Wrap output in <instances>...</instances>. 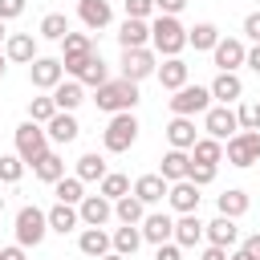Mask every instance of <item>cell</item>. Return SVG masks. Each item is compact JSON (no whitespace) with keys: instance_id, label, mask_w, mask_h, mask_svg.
<instances>
[{"instance_id":"obj_26","label":"cell","mask_w":260,"mask_h":260,"mask_svg":"<svg viewBox=\"0 0 260 260\" xmlns=\"http://www.w3.org/2000/svg\"><path fill=\"white\" fill-rule=\"evenodd\" d=\"M110 240H114V252H118V256H134V252L142 248V228H138V223H122Z\"/></svg>"},{"instance_id":"obj_53","label":"cell","mask_w":260,"mask_h":260,"mask_svg":"<svg viewBox=\"0 0 260 260\" xmlns=\"http://www.w3.org/2000/svg\"><path fill=\"white\" fill-rule=\"evenodd\" d=\"M244 65H248L252 73H260V45H256V49H248V61H244Z\"/></svg>"},{"instance_id":"obj_33","label":"cell","mask_w":260,"mask_h":260,"mask_svg":"<svg viewBox=\"0 0 260 260\" xmlns=\"http://www.w3.org/2000/svg\"><path fill=\"white\" fill-rule=\"evenodd\" d=\"M215 203H219V215H228V219H240V215L248 211V195H244L240 187H228Z\"/></svg>"},{"instance_id":"obj_20","label":"cell","mask_w":260,"mask_h":260,"mask_svg":"<svg viewBox=\"0 0 260 260\" xmlns=\"http://www.w3.org/2000/svg\"><path fill=\"white\" fill-rule=\"evenodd\" d=\"M203 236H207L215 248H232V244L240 240V228H236V219H228V215H215V219L203 228Z\"/></svg>"},{"instance_id":"obj_3","label":"cell","mask_w":260,"mask_h":260,"mask_svg":"<svg viewBox=\"0 0 260 260\" xmlns=\"http://www.w3.org/2000/svg\"><path fill=\"white\" fill-rule=\"evenodd\" d=\"M49 232V211H41L37 203H24L16 211V244L20 248H37Z\"/></svg>"},{"instance_id":"obj_38","label":"cell","mask_w":260,"mask_h":260,"mask_svg":"<svg viewBox=\"0 0 260 260\" xmlns=\"http://www.w3.org/2000/svg\"><path fill=\"white\" fill-rule=\"evenodd\" d=\"M187 45H195V49H215V45H219V28L203 20V24L187 28Z\"/></svg>"},{"instance_id":"obj_19","label":"cell","mask_w":260,"mask_h":260,"mask_svg":"<svg viewBox=\"0 0 260 260\" xmlns=\"http://www.w3.org/2000/svg\"><path fill=\"white\" fill-rule=\"evenodd\" d=\"M203 228H207V223H199V211L179 215V219H175V244H179V248H195V244L203 240Z\"/></svg>"},{"instance_id":"obj_14","label":"cell","mask_w":260,"mask_h":260,"mask_svg":"<svg viewBox=\"0 0 260 260\" xmlns=\"http://www.w3.org/2000/svg\"><path fill=\"white\" fill-rule=\"evenodd\" d=\"M142 240L154 244V248H158V244H171V240H175V219L162 215V211L146 215V219H142Z\"/></svg>"},{"instance_id":"obj_5","label":"cell","mask_w":260,"mask_h":260,"mask_svg":"<svg viewBox=\"0 0 260 260\" xmlns=\"http://www.w3.org/2000/svg\"><path fill=\"white\" fill-rule=\"evenodd\" d=\"M134 138H138V118L134 114H114L110 126H106V134H102V146L110 154H122V150L134 146Z\"/></svg>"},{"instance_id":"obj_40","label":"cell","mask_w":260,"mask_h":260,"mask_svg":"<svg viewBox=\"0 0 260 260\" xmlns=\"http://www.w3.org/2000/svg\"><path fill=\"white\" fill-rule=\"evenodd\" d=\"M98 195H106L110 203H118L122 195H130V179H126V175H106L102 187H98Z\"/></svg>"},{"instance_id":"obj_58","label":"cell","mask_w":260,"mask_h":260,"mask_svg":"<svg viewBox=\"0 0 260 260\" xmlns=\"http://www.w3.org/2000/svg\"><path fill=\"white\" fill-rule=\"evenodd\" d=\"M77 4H81V0H77Z\"/></svg>"},{"instance_id":"obj_9","label":"cell","mask_w":260,"mask_h":260,"mask_svg":"<svg viewBox=\"0 0 260 260\" xmlns=\"http://www.w3.org/2000/svg\"><path fill=\"white\" fill-rule=\"evenodd\" d=\"M158 65H154V53L150 49H122V77L126 81H142V77H150Z\"/></svg>"},{"instance_id":"obj_31","label":"cell","mask_w":260,"mask_h":260,"mask_svg":"<svg viewBox=\"0 0 260 260\" xmlns=\"http://www.w3.org/2000/svg\"><path fill=\"white\" fill-rule=\"evenodd\" d=\"M167 191H171V183H167L162 175H142V179L134 183V195H138L142 203H158Z\"/></svg>"},{"instance_id":"obj_17","label":"cell","mask_w":260,"mask_h":260,"mask_svg":"<svg viewBox=\"0 0 260 260\" xmlns=\"http://www.w3.org/2000/svg\"><path fill=\"white\" fill-rule=\"evenodd\" d=\"M45 134H49V142H61V146H65V142H73V138L81 134V126H77V118H73V114L57 110V114H53V122L45 126Z\"/></svg>"},{"instance_id":"obj_55","label":"cell","mask_w":260,"mask_h":260,"mask_svg":"<svg viewBox=\"0 0 260 260\" xmlns=\"http://www.w3.org/2000/svg\"><path fill=\"white\" fill-rule=\"evenodd\" d=\"M102 260H130V256H118V252H110V256H102Z\"/></svg>"},{"instance_id":"obj_47","label":"cell","mask_w":260,"mask_h":260,"mask_svg":"<svg viewBox=\"0 0 260 260\" xmlns=\"http://www.w3.org/2000/svg\"><path fill=\"white\" fill-rule=\"evenodd\" d=\"M24 12V0H0V20H12Z\"/></svg>"},{"instance_id":"obj_48","label":"cell","mask_w":260,"mask_h":260,"mask_svg":"<svg viewBox=\"0 0 260 260\" xmlns=\"http://www.w3.org/2000/svg\"><path fill=\"white\" fill-rule=\"evenodd\" d=\"M154 260H183V248H179V244H158Z\"/></svg>"},{"instance_id":"obj_27","label":"cell","mask_w":260,"mask_h":260,"mask_svg":"<svg viewBox=\"0 0 260 260\" xmlns=\"http://www.w3.org/2000/svg\"><path fill=\"white\" fill-rule=\"evenodd\" d=\"M77 248H81L85 256H98V260H102V256H110L114 240H110L102 228H85V232H81V240H77Z\"/></svg>"},{"instance_id":"obj_56","label":"cell","mask_w":260,"mask_h":260,"mask_svg":"<svg viewBox=\"0 0 260 260\" xmlns=\"http://www.w3.org/2000/svg\"><path fill=\"white\" fill-rule=\"evenodd\" d=\"M0 77H4V53H0Z\"/></svg>"},{"instance_id":"obj_15","label":"cell","mask_w":260,"mask_h":260,"mask_svg":"<svg viewBox=\"0 0 260 260\" xmlns=\"http://www.w3.org/2000/svg\"><path fill=\"white\" fill-rule=\"evenodd\" d=\"M167 199H171V207H175L179 215H191V211H199V187H195L191 179H183V183H171Z\"/></svg>"},{"instance_id":"obj_24","label":"cell","mask_w":260,"mask_h":260,"mask_svg":"<svg viewBox=\"0 0 260 260\" xmlns=\"http://www.w3.org/2000/svg\"><path fill=\"white\" fill-rule=\"evenodd\" d=\"M187 171H191V154H187V150H167V154H162V171H158V175H162L167 183H183Z\"/></svg>"},{"instance_id":"obj_4","label":"cell","mask_w":260,"mask_h":260,"mask_svg":"<svg viewBox=\"0 0 260 260\" xmlns=\"http://www.w3.org/2000/svg\"><path fill=\"white\" fill-rule=\"evenodd\" d=\"M16 154L24 158V167H37L49 154V134L41 130V122H20L16 126Z\"/></svg>"},{"instance_id":"obj_41","label":"cell","mask_w":260,"mask_h":260,"mask_svg":"<svg viewBox=\"0 0 260 260\" xmlns=\"http://www.w3.org/2000/svg\"><path fill=\"white\" fill-rule=\"evenodd\" d=\"M53 191H57V203H81L85 199V191H81V179L73 175V179H61V183H53Z\"/></svg>"},{"instance_id":"obj_35","label":"cell","mask_w":260,"mask_h":260,"mask_svg":"<svg viewBox=\"0 0 260 260\" xmlns=\"http://www.w3.org/2000/svg\"><path fill=\"white\" fill-rule=\"evenodd\" d=\"M32 171H37V179H41V183H61V179H65V158L49 150V154H45Z\"/></svg>"},{"instance_id":"obj_36","label":"cell","mask_w":260,"mask_h":260,"mask_svg":"<svg viewBox=\"0 0 260 260\" xmlns=\"http://www.w3.org/2000/svg\"><path fill=\"white\" fill-rule=\"evenodd\" d=\"M41 37H45V41H65V37H69L65 12H45V16H41Z\"/></svg>"},{"instance_id":"obj_51","label":"cell","mask_w":260,"mask_h":260,"mask_svg":"<svg viewBox=\"0 0 260 260\" xmlns=\"http://www.w3.org/2000/svg\"><path fill=\"white\" fill-rule=\"evenodd\" d=\"M199 260H228V248H215V244H207Z\"/></svg>"},{"instance_id":"obj_16","label":"cell","mask_w":260,"mask_h":260,"mask_svg":"<svg viewBox=\"0 0 260 260\" xmlns=\"http://www.w3.org/2000/svg\"><path fill=\"white\" fill-rule=\"evenodd\" d=\"M77 16H81L85 28H106L114 20V8H110V0H81L77 4Z\"/></svg>"},{"instance_id":"obj_29","label":"cell","mask_w":260,"mask_h":260,"mask_svg":"<svg viewBox=\"0 0 260 260\" xmlns=\"http://www.w3.org/2000/svg\"><path fill=\"white\" fill-rule=\"evenodd\" d=\"M53 102H57V110L73 114V110L85 102V89H81V81H61V85L53 89Z\"/></svg>"},{"instance_id":"obj_49","label":"cell","mask_w":260,"mask_h":260,"mask_svg":"<svg viewBox=\"0 0 260 260\" xmlns=\"http://www.w3.org/2000/svg\"><path fill=\"white\" fill-rule=\"evenodd\" d=\"M244 32H248V37H252V41L260 45V8H256V12L248 16V20H244Z\"/></svg>"},{"instance_id":"obj_10","label":"cell","mask_w":260,"mask_h":260,"mask_svg":"<svg viewBox=\"0 0 260 260\" xmlns=\"http://www.w3.org/2000/svg\"><path fill=\"white\" fill-rule=\"evenodd\" d=\"M61 77H65L61 57H37V61L28 65V81H32L37 89H57V85H61Z\"/></svg>"},{"instance_id":"obj_37","label":"cell","mask_w":260,"mask_h":260,"mask_svg":"<svg viewBox=\"0 0 260 260\" xmlns=\"http://www.w3.org/2000/svg\"><path fill=\"white\" fill-rule=\"evenodd\" d=\"M223 158V142H215V138H199L195 146H191V162H207V167H215Z\"/></svg>"},{"instance_id":"obj_44","label":"cell","mask_w":260,"mask_h":260,"mask_svg":"<svg viewBox=\"0 0 260 260\" xmlns=\"http://www.w3.org/2000/svg\"><path fill=\"white\" fill-rule=\"evenodd\" d=\"M187 179H191L195 187H207V183L215 179V167H207V162H191V171H187Z\"/></svg>"},{"instance_id":"obj_11","label":"cell","mask_w":260,"mask_h":260,"mask_svg":"<svg viewBox=\"0 0 260 260\" xmlns=\"http://www.w3.org/2000/svg\"><path fill=\"white\" fill-rule=\"evenodd\" d=\"M203 126H207V134H211L215 142L240 134V118H236V110H228V106H211L207 118H203Z\"/></svg>"},{"instance_id":"obj_32","label":"cell","mask_w":260,"mask_h":260,"mask_svg":"<svg viewBox=\"0 0 260 260\" xmlns=\"http://www.w3.org/2000/svg\"><path fill=\"white\" fill-rule=\"evenodd\" d=\"M207 89H211V98H219V102L228 106V102H236V98L244 93V81H240L236 73H219V77H215Z\"/></svg>"},{"instance_id":"obj_13","label":"cell","mask_w":260,"mask_h":260,"mask_svg":"<svg viewBox=\"0 0 260 260\" xmlns=\"http://www.w3.org/2000/svg\"><path fill=\"white\" fill-rule=\"evenodd\" d=\"M77 215H81V223H85V228H102V223H110L114 203H110L106 195H85V199L77 203Z\"/></svg>"},{"instance_id":"obj_22","label":"cell","mask_w":260,"mask_h":260,"mask_svg":"<svg viewBox=\"0 0 260 260\" xmlns=\"http://www.w3.org/2000/svg\"><path fill=\"white\" fill-rule=\"evenodd\" d=\"M4 57H8V61H20V65H32V61H37V41H32V32H12Z\"/></svg>"},{"instance_id":"obj_8","label":"cell","mask_w":260,"mask_h":260,"mask_svg":"<svg viewBox=\"0 0 260 260\" xmlns=\"http://www.w3.org/2000/svg\"><path fill=\"white\" fill-rule=\"evenodd\" d=\"M89 57H93V41H89V32H69V37L61 41V65H65V73L77 77V69H81Z\"/></svg>"},{"instance_id":"obj_46","label":"cell","mask_w":260,"mask_h":260,"mask_svg":"<svg viewBox=\"0 0 260 260\" xmlns=\"http://www.w3.org/2000/svg\"><path fill=\"white\" fill-rule=\"evenodd\" d=\"M154 8H158V16H179L187 8V0H154Z\"/></svg>"},{"instance_id":"obj_52","label":"cell","mask_w":260,"mask_h":260,"mask_svg":"<svg viewBox=\"0 0 260 260\" xmlns=\"http://www.w3.org/2000/svg\"><path fill=\"white\" fill-rule=\"evenodd\" d=\"M0 260H24V248L12 244V248H0Z\"/></svg>"},{"instance_id":"obj_50","label":"cell","mask_w":260,"mask_h":260,"mask_svg":"<svg viewBox=\"0 0 260 260\" xmlns=\"http://www.w3.org/2000/svg\"><path fill=\"white\" fill-rule=\"evenodd\" d=\"M240 248H244V252H248L252 260H260V232H252V236H248V240H244Z\"/></svg>"},{"instance_id":"obj_12","label":"cell","mask_w":260,"mask_h":260,"mask_svg":"<svg viewBox=\"0 0 260 260\" xmlns=\"http://www.w3.org/2000/svg\"><path fill=\"white\" fill-rule=\"evenodd\" d=\"M211 53H215V65H219V73H236V69L248 61V49H244V41H236V37H219V45H215Z\"/></svg>"},{"instance_id":"obj_21","label":"cell","mask_w":260,"mask_h":260,"mask_svg":"<svg viewBox=\"0 0 260 260\" xmlns=\"http://www.w3.org/2000/svg\"><path fill=\"white\" fill-rule=\"evenodd\" d=\"M146 41H150V24L126 16L122 28H118V45H122V49H146Z\"/></svg>"},{"instance_id":"obj_45","label":"cell","mask_w":260,"mask_h":260,"mask_svg":"<svg viewBox=\"0 0 260 260\" xmlns=\"http://www.w3.org/2000/svg\"><path fill=\"white\" fill-rule=\"evenodd\" d=\"M122 4H126V16L130 20H146L154 12V0H122Z\"/></svg>"},{"instance_id":"obj_34","label":"cell","mask_w":260,"mask_h":260,"mask_svg":"<svg viewBox=\"0 0 260 260\" xmlns=\"http://www.w3.org/2000/svg\"><path fill=\"white\" fill-rule=\"evenodd\" d=\"M114 215H118L122 223H142V219H146V203H142L138 195H122V199L114 203Z\"/></svg>"},{"instance_id":"obj_54","label":"cell","mask_w":260,"mask_h":260,"mask_svg":"<svg viewBox=\"0 0 260 260\" xmlns=\"http://www.w3.org/2000/svg\"><path fill=\"white\" fill-rule=\"evenodd\" d=\"M228 260H252V256H248V252H244V248H240V252H232V256H228Z\"/></svg>"},{"instance_id":"obj_39","label":"cell","mask_w":260,"mask_h":260,"mask_svg":"<svg viewBox=\"0 0 260 260\" xmlns=\"http://www.w3.org/2000/svg\"><path fill=\"white\" fill-rule=\"evenodd\" d=\"M53 114H57V102H53V93H49V98H32V102H28V122H41V126H49V122H53Z\"/></svg>"},{"instance_id":"obj_30","label":"cell","mask_w":260,"mask_h":260,"mask_svg":"<svg viewBox=\"0 0 260 260\" xmlns=\"http://www.w3.org/2000/svg\"><path fill=\"white\" fill-rule=\"evenodd\" d=\"M106 175H110V171H106V158H102L98 150H85V154L77 158V179H81V183H93V179L102 183Z\"/></svg>"},{"instance_id":"obj_25","label":"cell","mask_w":260,"mask_h":260,"mask_svg":"<svg viewBox=\"0 0 260 260\" xmlns=\"http://www.w3.org/2000/svg\"><path fill=\"white\" fill-rule=\"evenodd\" d=\"M77 223H81L77 207H69V203H57V207H49V232H57V236H69Z\"/></svg>"},{"instance_id":"obj_42","label":"cell","mask_w":260,"mask_h":260,"mask_svg":"<svg viewBox=\"0 0 260 260\" xmlns=\"http://www.w3.org/2000/svg\"><path fill=\"white\" fill-rule=\"evenodd\" d=\"M24 175V158L20 154H0V183H20Z\"/></svg>"},{"instance_id":"obj_6","label":"cell","mask_w":260,"mask_h":260,"mask_svg":"<svg viewBox=\"0 0 260 260\" xmlns=\"http://www.w3.org/2000/svg\"><path fill=\"white\" fill-rule=\"evenodd\" d=\"M211 110V89L207 85H183L171 98V114L175 118H191V114H207Z\"/></svg>"},{"instance_id":"obj_1","label":"cell","mask_w":260,"mask_h":260,"mask_svg":"<svg viewBox=\"0 0 260 260\" xmlns=\"http://www.w3.org/2000/svg\"><path fill=\"white\" fill-rule=\"evenodd\" d=\"M93 102H98V110H106V114H134V106H138V85L126 81V77L106 81Z\"/></svg>"},{"instance_id":"obj_18","label":"cell","mask_w":260,"mask_h":260,"mask_svg":"<svg viewBox=\"0 0 260 260\" xmlns=\"http://www.w3.org/2000/svg\"><path fill=\"white\" fill-rule=\"evenodd\" d=\"M167 142H171V150H191L199 138H195V122L191 118H171L167 122Z\"/></svg>"},{"instance_id":"obj_28","label":"cell","mask_w":260,"mask_h":260,"mask_svg":"<svg viewBox=\"0 0 260 260\" xmlns=\"http://www.w3.org/2000/svg\"><path fill=\"white\" fill-rule=\"evenodd\" d=\"M77 81H81V85H93V89H102V85L110 81V69H106V61H102V53H93V57L77 69Z\"/></svg>"},{"instance_id":"obj_23","label":"cell","mask_w":260,"mask_h":260,"mask_svg":"<svg viewBox=\"0 0 260 260\" xmlns=\"http://www.w3.org/2000/svg\"><path fill=\"white\" fill-rule=\"evenodd\" d=\"M158 81H162V89H183L187 85V61L183 57H167L162 65H158Z\"/></svg>"},{"instance_id":"obj_43","label":"cell","mask_w":260,"mask_h":260,"mask_svg":"<svg viewBox=\"0 0 260 260\" xmlns=\"http://www.w3.org/2000/svg\"><path fill=\"white\" fill-rule=\"evenodd\" d=\"M236 118H240V130H260V106L256 102H244L236 110Z\"/></svg>"},{"instance_id":"obj_57","label":"cell","mask_w":260,"mask_h":260,"mask_svg":"<svg viewBox=\"0 0 260 260\" xmlns=\"http://www.w3.org/2000/svg\"><path fill=\"white\" fill-rule=\"evenodd\" d=\"M0 41H4V20H0Z\"/></svg>"},{"instance_id":"obj_2","label":"cell","mask_w":260,"mask_h":260,"mask_svg":"<svg viewBox=\"0 0 260 260\" xmlns=\"http://www.w3.org/2000/svg\"><path fill=\"white\" fill-rule=\"evenodd\" d=\"M150 45H154V53H162V57H179L183 45H187V28L179 24V16H158V20L150 24Z\"/></svg>"},{"instance_id":"obj_7","label":"cell","mask_w":260,"mask_h":260,"mask_svg":"<svg viewBox=\"0 0 260 260\" xmlns=\"http://www.w3.org/2000/svg\"><path fill=\"white\" fill-rule=\"evenodd\" d=\"M223 154H228L232 167H252V162H260V130H240L236 138H228Z\"/></svg>"}]
</instances>
